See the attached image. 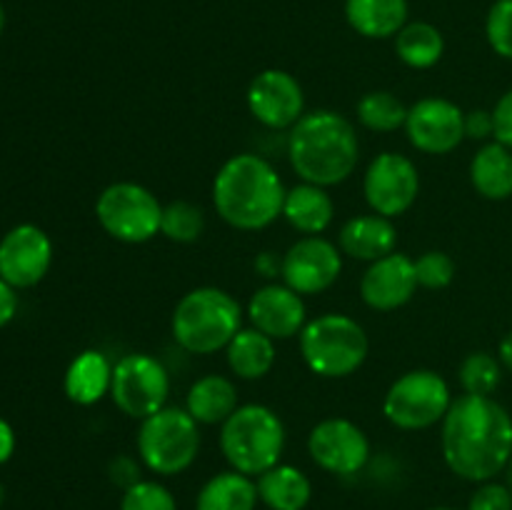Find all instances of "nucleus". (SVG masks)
<instances>
[{
	"mask_svg": "<svg viewBox=\"0 0 512 510\" xmlns=\"http://www.w3.org/2000/svg\"><path fill=\"white\" fill-rule=\"evenodd\" d=\"M458 378L465 395H493L503 383V363L493 353L475 350L460 363Z\"/></svg>",
	"mask_w": 512,
	"mask_h": 510,
	"instance_id": "obj_30",
	"label": "nucleus"
},
{
	"mask_svg": "<svg viewBox=\"0 0 512 510\" xmlns=\"http://www.w3.org/2000/svg\"><path fill=\"white\" fill-rule=\"evenodd\" d=\"M468 510H512V490L505 483H480V488L470 495Z\"/></svg>",
	"mask_w": 512,
	"mask_h": 510,
	"instance_id": "obj_35",
	"label": "nucleus"
},
{
	"mask_svg": "<svg viewBox=\"0 0 512 510\" xmlns=\"http://www.w3.org/2000/svg\"><path fill=\"white\" fill-rule=\"evenodd\" d=\"M228 368L240 380H260L275 365V340L258 328H240V333L225 348Z\"/></svg>",
	"mask_w": 512,
	"mask_h": 510,
	"instance_id": "obj_25",
	"label": "nucleus"
},
{
	"mask_svg": "<svg viewBox=\"0 0 512 510\" xmlns=\"http://www.w3.org/2000/svg\"><path fill=\"white\" fill-rule=\"evenodd\" d=\"M15 453V433L8 420L0 418V465L8 463Z\"/></svg>",
	"mask_w": 512,
	"mask_h": 510,
	"instance_id": "obj_40",
	"label": "nucleus"
},
{
	"mask_svg": "<svg viewBox=\"0 0 512 510\" xmlns=\"http://www.w3.org/2000/svg\"><path fill=\"white\" fill-rule=\"evenodd\" d=\"M395 53L408 68L428 70L438 65L445 53V38L435 25L413 20L395 35Z\"/></svg>",
	"mask_w": 512,
	"mask_h": 510,
	"instance_id": "obj_28",
	"label": "nucleus"
},
{
	"mask_svg": "<svg viewBox=\"0 0 512 510\" xmlns=\"http://www.w3.org/2000/svg\"><path fill=\"white\" fill-rule=\"evenodd\" d=\"M415 275L418 285L428 290H443L455 278V260L443 250H428L415 260Z\"/></svg>",
	"mask_w": 512,
	"mask_h": 510,
	"instance_id": "obj_33",
	"label": "nucleus"
},
{
	"mask_svg": "<svg viewBox=\"0 0 512 510\" xmlns=\"http://www.w3.org/2000/svg\"><path fill=\"white\" fill-rule=\"evenodd\" d=\"M95 215H98L100 228L110 238L120 240V243L140 245L160 233L163 205L145 185L120 180V183L108 185L98 195Z\"/></svg>",
	"mask_w": 512,
	"mask_h": 510,
	"instance_id": "obj_9",
	"label": "nucleus"
},
{
	"mask_svg": "<svg viewBox=\"0 0 512 510\" xmlns=\"http://www.w3.org/2000/svg\"><path fill=\"white\" fill-rule=\"evenodd\" d=\"M405 133L420 153H453L465 140V113L448 98H423L408 108Z\"/></svg>",
	"mask_w": 512,
	"mask_h": 510,
	"instance_id": "obj_16",
	"label": "nucleus"
},
{
	"mask_svg": "<svg viewBox=\"0 0 512 510\" xmlns=\"http://www.w3.org/2000/svg\"><path fill=\"white\" fill-rule=\"evenodd\" d=\"M360 143L353 123L335 110H310L290 128L288 160L303 183H345L358 168Z\"/></svg>",
	"mask_w": 512,
	"mask_h": 510,
	"instance_id": "obj_2",
	"label": "nucleus"
},
{
	"mask_svg": "<svg viewBox=\"0 0 512 510\" xmlns=\"http://www.w3.org/2000/svg\"><path fill=\"white\" fill-rule=\"evenodd\" d=\"M248 318L253 328L273 340H290L305 328V303L303 295L295 293L288 285L270 283L255 290L248 303Z\"/></svg>",
	"mask_w": 512,
	"mask_h": 510,
	"instance_id": "obj_18",
	"label": "nucleus"
},
{
	"mask_svg": "<svg viewBox=\"0 0 512 510\" xmlns=\"http://www.w3.org/2000/svg\"><path fill=\"white\" fill-rule=\"evenodd\" d=\"M498 360L503 363V368H508L512 373V330L500 340L498 345Z\"/></svg>",
	"mask_w": 512,
	"mask_h": 510,
	"instance_id": "obj_41",
	"label": "nucleus"
},
{
	"mask_svg": "<svg viewBox=\"0 0 512 510\" xmlns=\"http://www.w3.org/2000/svg\"><path fill=\"white\" fill-rule=\"evenodd\" d=\"M175 343L193 355H210L228 348L243 328V308L220 288H195L178 300L173 310Z\"/></svg>",
	"mask_w": 512,
	"mask_h": 510,
	"instance_id": "obj_4",
	"label": "nucleus"
},
{
	"mask_svg": "<svg viewBox=\"0 0 512 510\" xmlns=\"http://www.w3.org/2000/svg\"><path fill=\"white\" fill-rule=\"evenodd\" d=\"M495 135L493 110H470L465 113V138L488 140Z\"/></svg>",
	"mask_w": 512,
	"mask_h": 510,
	"instance_id": "obj_37",
	"label": "nucleus"
},
{
	"mask_svg": "<svg viewBox=\"0 0 512 510\" xmlns=\"http://www.w3.org/2000/svg\"><path fill=\"white\" fill-rule=\"evenodd\" d=\"M205 230V213L200 205L188 200H173L163 205V220H160V235L173 243H195Z\"/></svg>",
	"mask_w": 512,
	"mask_h": 510,
	"instance_id": "obj_31",
	"label": "nucleus"
},
{
	"mask_svg": "<svg viewBox=\"0 0 512 510\" xmlns=\"http://www.w3.org/2000/svg\"><path fill=\"white\" fill-rule=\"evenodd\" d=\"M120 510H178V503L158 480H138L123 493Z\"/></svg>",
	"mask_w": 512,
	"mask_h": 510,
	"instance_id": "obj_32",
	"label": "nucleus"
},
{
	"mask_svg": "<svg viewBox=\"0 0 512 510\" xmlns=\"http://www.w3.org/2000/svg\"><path fill=\"white\" fill-rule=\"evenodd\" d=\"M185 410L200 425H223L238 410V388L225 375H203L190 385Z\"/></svg>",
	"mask_w": 512,
	"mask_h": 510,
	"instance_id": "obj_23",
	"label": "nucleus"
},
{
	"mask_svg": "<svg viewBox=\"0 0 512 510\" xmlns=\"http://www.w3.org/2000/svg\"><path fill=\"white\" fill-rule=\"evenodd\" d=\"M110 383H113L110 360L100 350H83L65 370L63 390L70 403L88 408L110 395Z\"/></svg>",
	"mask_w": 512,
	"mask_h": 510,
	"instance_id": "obj_20",
	"label": "nucleus"
},
{
	"mask_svg": "<svg viewBox=\"0 0 512 510\" xmlns=\"http://www.w3.org/2000/svg\"><path fill=\"white\" fill-rule=\"evenodd\" d=\"M170 395V375L158 358L148 353H128L113 365L110 398L115 408L135 420H145L165 408Z\"/></svg>",
	"mask_w": 512,
	"mask_h": 510,
	"instance_id": "obj_10",
	"label": "nucleus"
},
{
	"mask_svg": "<svg viewBox=\"0 0 512 510\" xmlns=\"http://www.w3.org/2000/svg\"><path fill=\"white\" fill-rule=\"evenodd\" d=\"M343 250L320 235H305L295 240L283 255L280 275L298 295H318L328 290L343 270Z\"/></svg>",
	"mask_w": 512,
	"mask_h": 510,
	"instance_id": "obj_12",
	"label": "nucleus"
},
{
	"mask_svg": "<svg viewBox=\"0 0 512 510\" xmlns=\"http://www.w3.org/2000/svg\"><path fill=\"white\" fill-rule=\"evenodd\" d=\"M485 35L500 58L512 60V0H495L485 20Z\"/></svg>",
	"mask_w": 512,
	"mask_h": 510,
	"instance_id": "obj_34",
	"label": "nucleus"
},
{
	"mask_svg": "<svg viewBox=\"0 0 512 510\" xmlns=\"http://www.w3.org/2000/svg\"><path fill=\"white\" fill-rule=\"evenodd\" d=\"M53 265V243L33 223H20L0 238V278L15 290L33 288Z\"/></svg>",
	"mask_w": 512,
	"mask_h": 510,
	"instance_id": "obj_14",
	"label": "nucleus"
},
{
	"mask_svg": "<svg viewBox=\"0 0 512 510\" xmlns=\"http://www.w3.org/2000/svg\"><path fill=\"white\" fill-rule=\"evenodd\" d=\"M198 425L188 410L168 405L140 420L135 438L140 463L155 475H180L188 470L200 453Z\"/></svg>",
	"mask_w": 512,
	"mask_h": 510,
	"instance_id": "obj_7",
	"label": "nucleus"
},
{
	"mask_svg": "<svg viewBox=\"0 0 512 510\" xmlns=\"http://www.w3.org/2000/svg\"><path fill=\"white\" fill-rule=\"evenodd\" d=\"M220 450L230 468L238 473L250 478L263 475L283 458V420L268 405H238V410L220 425Z\"/></svg>",
	"mask_w": 512,
	"mask_h": 510,
	"instance_id": "obj_5",
	"label": "nucleus"
},
{
	"mask_svg": "<svg viewBox=\"0 0 512 510\" xmlns=\"http://www.w3.org/2000/svg\"><path fill=\"white\" fill-rule=\"evenodd\" d=\"M363 193L373 213L390 220L398 218V215L408 213L418 200V168L408 155L380 153L365 170Z\"/></svg>",
	"mask_w": 512,
	"mask_h": 510,
	"instance_id": "obj_11",
	"label": "nucleus"
},
{
	"mask_svg": "<svg viewBox=\"0 0 512 510\" xmlns=\"http://www.w3.org/2000/svg\"><path fill=\"white\" fill-rule=\"evenodd\" d=\"M453 405L450 385L435 370H410L400 375L388 388L383 400V413L395 428L425 430L443 423Z\"/></svg>",
	"mask_w": 512,
	"mask_h": 510,
	"instance_id": "obj_8",
	"label": "nucleus"
},
{
	"mask_svg": "<svg viewBox=\"0 0 512 510\" xmlns=\"http://www.w3.org/2000/svg\"><path fill=\"white\" fill-rule=\"evenodd\" d=\"M338 243L340 250L350 258L375 263V260L395 253L398 230H395L393 220L378 213L355 215V218L345 220V225L340 228Z\"/></svg>",
	"mask_w": 512,
	"mask_h": 510,
	"instance_id": "obj_19",
	"label": "nucleus"
},
{
	"mask_svg": "<svg viewBox=\"0 0 512 510\" xmlns=\"http://www.w3.org/2000/svg\"><path fill=\"white\" fill-rule=\"evenodd\" d=\"M15 313H18V295L13 285L0 278V328H5L15 318Z\"/></svg>",
	"mask_w": 512,
	"mask_h": 510,
	"instance_id": "obj_39",
	"label": "nucleus"
},
{
	"mask_svg": "<svg viewBox=\"0 0 512 510\" xmlns=\"http://www.w3.org/2000/svg\"><path fill=\"white\" fill-rule=\"evenodd\" d=\"M308 453L328 473L355 475L368 465L370 440L353 420L325 418L310 430Z\"/></svg>",
	"mask_w": 512,
	"mask_h": 510,
	"instance_id": "obj_13",
	"label": "nucleus"
},
{
	"mask_svg": "<svg viewBox=\"0 0 512 510\" xmlns=\"http://www.w3.org/2000/svg\"><path fill=\"white\" fill-rule=\"evenodd\" d=\"M283 218L303 235H320L330 228L335 218V203L328 188L313 183H300L285 193Z\"/></svg>",
	"mask_w": 512,
	"mask_h": 510,
	"instance_id": "obj_22",
	"label": "nucleus"
},
{
	"mask_svg": "<svg viewBox=\"0 0 512 510\" xmlns=\"http://www.w3.org/2000/svg\"><path fill=\"white\" fill-rule=\"evenodd\" d=\"M503 473H505V485L512 490V455H510V460H508V465H505Z\"/></svg>",
	"mask_w": 512,
	"mask_h": 510,
	"instance_id": "obj_42",
	"label": "nucleus"
},
{
	"mask_svg": "<svg viewBox=\"0 0 512 510\" xmlns=\"http://www.w3.org/2000/svg\"><path fill=\"white\" fill-rule=\"evenodd\" d=\"M285 185L278 170L255 153L225 160L213 180V205L220 218L235 230L268 228L283 215Z\"/></svg>",
	"mask_w": 512,
	"mask_h": 510,
	"instance_id": "obj_3",
	"label": "nucleus"
},
{
	"mask_svg": "<svg viewBox=\"0 0 512 510\" xmlns=\"http://www.w3.org/2000/svg\"><path fill=\"white\" fill-rule=\"evenodd\" d=\"M3 500H5V488H3V483H0V505H3Z\"/></svg>",
	"mask_w": 512,
	"mask_h": 510,
	"instance_id": "obj_44",
	"label": "nucleus"
},
{
	"mask_svg": "<svg viewBox=\"0 0 512 510\" xmlns=\"http://www.w3.org/2000/svg\"><path fill=\"white\" fill-rule=\"evenodd\" d=\"M358 120L363 128L373 130V133H393V130L405 128V120H408V108H405L403 100L398 98L390 90H373V93H365L358 100Z\"/></svg>",
	"mask_w": 512,
	"mask_h": 510,
	"instance_id": "obj_29",
	"label": "nucleus"
},
{
	"mask_svg": "<svg viewBox=\"0 0 512 510\" xmlns=\"http://www.w3.org/2000/svg\"><path fill=\"white\" fill-rule=\"evenodd\" d=\"M363 325L343 313H325L300 330V355L320 378H348L368 358Z\"/></svg>",
	"mask_w": 512,
	"mask_h": 510,
	"instance_id": "obj_6",
	"label": "nucleus"
},
{
	"mask_svg": "<svg viewBox=\"0 0 512 510\" xmlns=\"http://www.w3.org/2000/svg\"><path fill=\"white\" fill-rule=\"evenodd\" d=\"M470 183L485 200H508L512 195V150L498 140L483 145L470 163Z\"/></svg>",
	"mask_w": 512,
	"mask_h": 510,
	"instance_id": "obj_26",
	"label": "nucleus"
},
{
	"mask_svg": "<svg viewBox=\"0 0 512 510\" xmlns=\"http://www.w3.org/2000/svg\"><path fill=\"white\" fill-rule=\"evenodd\" d=\"M110 480H113L115 485H120L123 490H128L130 485H135L140 480L138 463H135L133 458H125V455L115 458L113 463H110Z\"/></svg>",
	"mask_w": 512,
	"mask_h": 510,
	"instance_id": "obj_38",
	"label": "nucleus"
},
{
	"mask_svg": "<svg viewBox=\"0 0 512 510\" xmlns=\"http://www.w3.org/2000/svg\"><path fill=\"white\" fill-rule=\"evenodd\" d=\"M3 28H5V10L3 5H0V35H3Z\"/></svg>",
	"mask_w": 512,
	"mask_h": 510,
	"instance_id": "obj_43",
	"label": "nucleus"
},
{
	"mask_svg": "<svg viewBox=\"0 0 512 510\" xmlns=\"http://www.w3.org/2000/svg\"><path fill=\"white\" fill-rule=\"evenodd\" d=\"M408 0H345V18L363 38H395L408 25Z\"/></svg>",
	"mask_w": 512,
	"mask_h": 510,
	"instance_id": "obj_21",
	"label": "nucleus"
},
{
	"mask_svg": "<svg viewBox=\"0 0 512 510\" xmlns=\"http://www.w3.org/2000/svg\"><path fill=\"white\" fill-rule=\"evenodd\" d=\"M258 500V485L250 475L223 470L200 488L195 510H255Z\"/></svg>",
	"mask_w": 512,
	"mask_h": 510,
	"instance_id": "obj_27",
	"label": "nucleus"
},
{
	"mask_svg": "<svg viewBox=\"0 0 512 510\" xmlns=\"http://www.w3.org/2000/svg\"><path fill=\"white\" fill-rule=\"evenodd\" d=\"M258 498L270 510H305L313 498V485L308 475L295 465L278 463L275 468L258 475Z\"/></svg>",
	"mask_w": 512,
	"mask_h": 510,
	"instance_id": "obj_24",
	"label": "nucleus"
},
{
	"mask_svg": "<svg viewBox=\"0 0 512 510\" xmlns=\"http://www.w3.org/2000/svg\"><path fill=\"white\" fill-rule=\"evenodd\" d=\"M493 123H495V135L500 145L512 150V90L503 95V98L495 103L493 108Z\"/></svg>",
	"mask_w": 512,
	"mask_h": 510,
	"instance_id": "obj_36",
	"label": "nucleus"
},
{
	"mask_svg": "<svg viewBox=\"0 0 512 510\" xmlns=\"http://www.w3.org/2000/svg\"><path fill=\"white\" fill-rule=\"evenodd\" d=\"M248 108L265 128L290 130L305 115L303 85L288 70H263L250 80Z\"/></svg>",
	"mask_w": 512,
	"mask_h": 510,
	"instance_id": "obj_15",
	"label": "nucleus"
},
{
	"mask_svg": "<svg viewBox=\"0 0 512 510\" xmlns=\"http://www.w3.org/2000/svg\"><path fill=\"white\" fill-rule=\"evenodd\" d=\"M430 510H455V508H445V505H440V508H430Z\"/></svg>",
	"mask_w": 512,
	"mask_h": 510,
	"instance_id": "obj_45",
	"label": "nucleus"
},
{
	"mask_svg": "<svg viewBox=\"0 0 512 510\" xmlns=\"http://www.w3.org/2000/svg\"><path fill=\"white\" fill-rule=\"evenodd\" d=\"M440 448L458 478L488 483L512 455V415L493 395H460L443 418Z\"/></svg>",
	"mask_w": 512,
	"mask_h": 510,
	"instance_id": "obj_1",
	"label": "nucleus"
},
{
	"mask_svg": "<svg viewBox=\"0 0 512 510\" xmlns=\"http://www.w3.org/2000/svg\"><path fill=\"white\" fill-rule=\"evenodd\" d=\"M418 290L415 260L405 253H390L385 258L370 263V268L360 280V298L368 308L390 313L403 308Z\"/></svg>",
	"mask_w": 512,
	"mask_h": 510,
	"instance_id": "obj_17",
	"label": "nucleus"
}]
</instances>
